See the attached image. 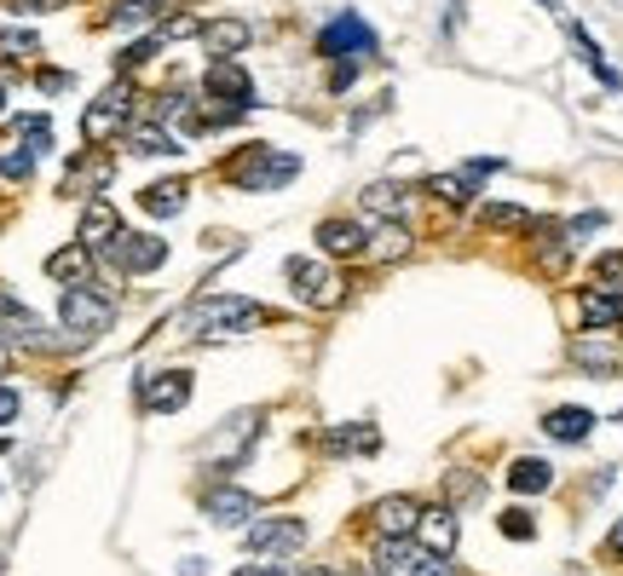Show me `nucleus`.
<instances>
[{
    "mask_svg": "<svg viewBox=\"0 0 623 576\" xmlns=\"http://www.w3.org/2000/svg\"><path fill=\"white\" fill-rule=\"evenodd\" d=\"M272 312L266 305H254V300H237V295H208V300H196L191 312H185V328L191 335H203V340H237V335H254V328H266Z\"/></svg>",
    "mask_w": 623,
    "mask_h": 576,
    "instance_id": "f257e3e1",
    "label": "nucleus"
},
{
    "mask_svg": "<svg viewBox=\"0 0 623 576\" xmlns=\"http://www.w3.org/2000/svg\"><path fill=\"white\" fill-rule=\"evenodd\" d=\"M295 173H300V156L272 151V144H243V151L219 168V179L237 184V191H284Z\"/></svg>",
    "mask_w": 623,
    "mask_h": 576,
    "instance_id": "f03ea898",
    "label": "nucleus"
},
{
    "mask_svg": "<svg viewBox=\"0 0 623 576\" xmlns=\"http://www.w3.org/2000/svg\"><path fill=\"white\" fill-rule=\"evenodd\" d=\"M58 317H64L75 346H87V340H98L116 323V295L105 283H70L64 300H58Z\"/></svg>",
    "mask_w": 623,
    "mask_h": 576,
    "instance_id": "7ed1b4c3",
    "label": "nucleus"
},
{
    "mask_svg": "<svg viewBox=\"0 0 623 576\" xmlns=\"http://www.w3.org/2000/svg\"><path fill=\"white\" fill-rule=\"evenodd\" d=\"M128 116H133V87H128V81H116V87H105L82 110V139L87 144H110L116 133H128Z\"/></svg>",
    "mask_w": 623,
    "mask_h": 576,
    "instance_id": "20e7f679",
    "label": "nucleus"
},
{
    "mask_svg": "<svg viewBox=\"0 0 623 576\" xmlns=\"http://www.w3.org/2000/svg\"><path fill=\"white\" fill-rule=\"evenodd\" d=\"M260 421H266L260 409H237L226 427L203 439V456L219 461V467H243V461H249V449H254V439H260Z\"/></svg>",
    "mask_w": 623,
    "mask_h": 576,
    "instance_id": "39448f33",
    "label": "nucleus"
},
{
    "mask_svg": "<svg viewBox=\"0 0 623 576\" xmlns=\"http://www.w3.org/2000/svg\"><path fill=\"white\" fill-rule=\"evenodd\" d=\"M307 519H295V513H266V519H254L249 530H243V542H249V553H266V560H284V553H300L307 548Z\"/></svg>",
    "mask_w": 623,
    "mask_h": 576,
    "instance_id": "423d86ee",
    "label": "nucleus"
},
{
    "mask_svg": "<svg viewBox=\"0 0 623 576\" xmlns=\"http://www.w3.org/2000/svg\"><path fill=\"white\" fill-rule=\"evenodd\" d=\"M318 52H324V58H352V64H364V58H375L381 47H375V29L364 24V17H358V12H340L335 24L318 29Z\"/></svg>",
    "mask_w": 623,
    "mask_h": 576,
    "instance_id": "0eeeda50",
    "label": "nucleus"
},
{
    "mask_svg": "<svg viewBox=\"0 0 623 576\" xmlns=\"http://www.w3.org/2000/svg\"><path fill=\"white\" fill-rule=\"evenodd\" d=\"M105 254L116 260V272H122V277H151V272H163V265H168V242L151 237V231H116V242Z\"/></svg>",
    "mask_w": 623,
    "mask_h": 576,
    "instance_id": "6e6552de",
    "label": "nucleus"
},
{
    "mask_svg": "<svg viewBox=\"0 0 623 576\" xmlns=\"http://www.w3.org/2000/svg\"><path fill=\"white\" fill-rule=\"evenodd\" d=\"M289 283H295V295L307 300V305H318V312H330V305L347 300V283H340V272H330V265L312 260V254L289 260Z\"/></svg>",
    "mask_w": 623,
    "mask_h": 576,
    "instance_id": "1a4fd4ad",
    "label": "nucleus"
},
{
    "mask_svg": "<svg viewBox=\"0 0 623 576\" xmlns=\"http://www.w3.org/2000/svg\"><path fill=\"white\" fill-rule=\"evenodd\" d=\"M203 93H208V105H226V110H237V116L254 110V81L243 75V64H237V58H214L208 75H203Z\"/></svg>",
    "mask_w": 623,
    "mask_h": 576,
    "instance_id": "9d476101",
    "label": "nucleus"
},
{
    "mask_svg": "<svg viewBox=\"0 0 623 576\" xmlns=\"http://www.w3.org/2000/svg\"><path fill=\"white\" fill-rule=\"evenodd\" d=\"M139 404L156 409V416H173V409H185V404H191V375H185V369L139 375Z\"/></svg>",
    "mask_w": 623,
    "mask_h": 576,
    "instance_id": "9b49d317",
    "label": "nucleus"
},
{
    "mask_svg": "<svg viewBox=\"0 0 623 576\" xmlns=\"http://www.w3.org/2000/svg\"><path fill=\"white\" fill-rule=\"evenodd\" d=\"M0 340H12V346H52L47 323L35 317L17 295H7V288H0Z\"/></svg>",
    "mask_w": 623,
    "mask_h": 576,
    "instance_id": "f8f14e48",
    "label": "nucleus"
},
{
    "mask_svg": "<svg viewBox=\"0 0 623 576\" xmlns=\"http://www.w3.org/2000/svg\"><path fill=\"white\" fill-rule=\"evenodd\" d=\"M456 537H462V525H456V507H421V519H416V542L439 553V560H451L456 553Z\"/></svg>",
    "mask_w": 623,
    "mask_h": 576,
    "instance_id": "ddd939ff",
    "label": "nucleus"
},
{
    "mask_svg": "<svg viewBox=\"0 0 623 576\" xmlns=\"http://www.w3.org/2000/svg\"><path fill=\"white\" fill-rule=\"evenodd\" d=\"M416 519H421V502L416 496H381L370 507L375 537H416Z\"/></svg>",
    "mask_w": 623,
    "mask_h": 576,
    "instance_id": "4468645a",
    "label": "nucleus"
},
{
    "mask_svg": "<svg viewBox=\"0 0 623 576\" xmlns=\"http://www.w3.org/2000/svg\"><path fill=\"white\" fill-rule=\"evenodd\" d=\"M116 231H122V214H116V202H105V196H93L87 208H82V249H93V254H105L110 242H116Z\"/></svg>",
    "mask_w": 623,
    "mask_h": 576,
    "instance_id": "2eb2a0df",
    "label": "nucleus"
},
{
    "mask_svg": "<svg viewBox=\"0 0 623 576\" xmlns=\"http://www.w3.org/2000/svg\"><path fill=\"white\" fill-rule=\"evenodd\" d=\"M254 496L249 490H237V484H219V490H208L203 496V513H208V525H243V519H254Z\"/></svg>",
    "mask_w": 623,
    "mask_h": 576,
    "instance_id": "dca6fc26",
    "label": "nucleus"
},
{
    "mask_svg": "<svg viewBox=\"0 0 623 576\" xmlns=\"http://www.w3.org/2000/svg\"><path fill=\"white\" fill-rule=\"evenodd\" d=\"M254 40V29L243 24V17H208L203 24V47H208V58H237Z\"/></svg>",
    "mask_w": 623,
    "mask_h": 576,
    "instance_id": "f3484780",
    "label": "nucleus"
},
{
    "mask_svg": "<svg viewBox=\"0 0 623 576\" xmlns=\"http://www.w3.org/2000/svg\"><path fill=\"white\" fill-rule=\"evenodd\" d=\"M318 242H324V254H335V260H352V254H364V225L358 219H324L318 225Z\"/></svg>",
    "mask_w": 623,
    "mask_h": 576,
    "instance_id": "a211bd4d",
    "label": "nucleus"
},
{
    "mask_svg": "<svg viewBox=\"0 0 623 576\" xmlns=\"http://www.w3.org/2000/svg\"><path fill=\"white\" fill-rule=\"evenodd\" d=\"M542 432H549V439H560V444H583L595 432V416L589 409H577V404H560V409H549V416H542Z\"/></svg>",
    "mask_w": 623,
    "mask_h": 576,
    "instance_id": "6ab92c4d",
    "label": "nucleus"
},
{
    "mask_svg": "<svg viewBox=\"0 0 623 576\" xmlns=\"http://www.w3.org/2000/svg\"><path fill=\"white\" fill-rule=\"evenodd\" d=\"M185 196H191V184H185V179H156V184H145L139 208H145L151 219H173L179 208H185Z\"/></svg>",
    "mask_w": 623,
    "mask_h": 576,
    "instance_id": "aec40b11",
    "label": "nucleus"
},
{
    "mask_svg": "<svg viewBox=\"0 0 623 576\" xmlns=\"http://www.w3.org/2000/svg\"><path fill=\"white\" fill-rule=\"evenodd\" d=\"M381 432L375 427H330L324 432V456H375Z\"/></svg>",
    "mask_w": 623,
    "mask_h": 576,
    "instance_id": "412c9836",
    "label": "nucleus"
},
{
    "mask_svg": "<svg viewBox=\"0 0 623 576\" xmlns=\"http://www.w3.org/2000/svg\"><path fill=\"white\" fill-rule=\"evenodd\" d=\"M549 484H554V467L537 461V456H519V461L508 467V490H519V496H542Z\"/></svg>",
    "mask_w": 623,
    "mask_h": 576,
    "instance_id": "4be33fe9",
    "label": "nucleus"
},
{
    "mask_svg": "<svg viewBox=\"0 0 623 576\" xmlns=\"http://www.w3.org/2000/svg\"><path fill=\"white\" fill-rule=\"evenodd\" d=\"M122 139H128L133 156H173V151H179V139H173L168 128H156V121H139V128H128Z\"/></svg>",
    "mask_w": 623,
    "mask_h": 576,
    "instance_id": "5701e85b",
    "label": "nucleus"
},
{
    "mask_svg": "<svg viewBox=\"0 0 623 576\" xmlns=\"http://www.w3.org/2000/svg\"><path fill=\"white\" fill-rule=\"evenodd\" d=\"M87 272H93V249H82V242L47 254V277H58V283H87Z\"/></svg>",
    "mask_w": 623,
    "mask_h": 576,
    "instance_id": "b1692460",
    "label": "nucleus"
},
{
    "mask_svg": "<svg viewBox=\"0 0 623 576\" xmlns=\"http://www.w3.org/2000/svg\"><path fill=\"white\" fill-rule=\"evenodd\" d=\"M577 317H583V328H612L618 323V300H612V288H583V300H577Z\"/></svg>",
    "mask_w": 623,
    "mask_h": 576,
    "instance_id": "393cba45",
    "label": "nucleus"
},
{
    "mask_svg": "<svg viewBox=\"0 0 623 576\" xmlns=\"http://www.w3.org/2000/svg\"><path fill=\"white\" fill-rule=\"evenodd\" d=\"M364 254H370V260H405V254H410V231H405L398 219H387V225H381V231L364 242Z\"/></svg>",
    "mask_w": 623,
    "mask_h": 576,
    "instance_id": "a878e982",
    "label": "nucleus"
},
{
    "mask_svg": "<svg viewBox=\"0 0 623 576\" xmlns=\"http://www.w3.org/2000/svg\"><path fill=\"white\" fill-rule=\"evenodd\" d=\"M421 191H428L433 202H445V208H462V202H468V196H479L468 173H433L428 184H421Z\"/></svg>",
    "mask_w": 623,
    "mask_h": 576,
    "instance_id": "bb28decb",
    "label": "nucleus"
},
{
    "mask_svg": "<svg viewBox=\"0 0 623 576\" xmlns=\"http://www.w3.org/2000/svg\"><path fill=\"white\" fill-rule=\"evenodd\" d=\"M364 208H370L375 219H398V214H405V191L381 179V184H370V191H364Z\"/></svg>",
    "mask_w": 623,
    "mask_h": 576,
    "instance_id": "cd10ccee",
    "label": "nucleus"
},
{
    "mask_svg": "<svg viewBox=\"0 0 623 576\" xmlns=\"http://www.w3.org/2000/svg\"><path fill=\"white\" fill-rule=\"evenodd\" d=\"M168 0H116V12H110V24H122V29H139V24H151L156 12H163Z\"/></svg>",
    "mask_w": 623,
    "mask_h": 576,
    "instance_id": "c85d7f7f",
    "label": "nucleus"
},
{
    "mask_svg": "<svg viewBox=\"0 0 623 576\" xmlns=\"http://www.w3.org/2000/svg\"><path fill=\"white\" fill-rule=\"evenodd\" d=\"M0 58H41V35L35 29H0Z\"/></svg>",
    "mask_w": 623,
    "mask_h": 576,
    "instance_id": "c756f323",
    "label": "nucleus"
},
{
    "mask_svg": "<svg viewBox=\"0 0 623 576\" xmlns=\"http://www.w3.org/2000/svg\"><path fill=\"white\" fill-rule=\"evenodd\" d=\"M572 358H577L583 369H595V375H612V369H618V352H612V346H595V340H577Z\"/></svg>",
    "mask_w": 623,
    "mask_h": 576,
    "instance_id": "7c9ffc66",
    "label": "nucleus"
},
{
    "mask_svg": "<svg viewBox=\"0 0 623 576\" xmlns=\"http://www.w3.org/2000/svg\"><path fill=\"white\" fill-rule=\"evenodd\" d=\"M496 530H502L508 542H531V537H537V519H531L526 507H508V513L496 519Z\"/></svg>",
    "mask_w": 623,
    "mask_h": 576,
    "instance_id": "2f4dec72",
    "label": "nucleus"
},
{
    "mask_svg": "<svg viewBox=\"0 0 623 576\" xmlns=\"http://www.w3.org/2000/svg\"><path fill=\"white\" fill-rule=\"evenodd\" d=\"M479 490H486V484H479L474 472H451V479H445V507H462V502H479Z\"/></svg>",
    "mask_w": 623,
    "mask_h": 576,
    "instance_id": "473e14b6",
    "label": "nucleus"
},
{
    "mask_svg": "<svg viewBox=\"0 0 623 576\" xmlns=\"http://www.w3.org/2000/svg\"><path fill=\"white\" fill-rule=\"evenodd\" d=\"M589 272H595V283H600V288H623V249L600 254V260L589 265Z\"/></svg>",
    "mask_w": 623,
    "mask_h": 576,
    "instance_id": "72a5a7b5",
    "label": "nucleus"
},
{
    "mask_svg": "<svg viewBox=\"0 0 623 576\" xmlns=\"http://www.w3.org/2000/svg\"><path fill=\"white\" fill-rule=\"evenodd\" d=\"M156 47H163V35H151V40H133V47L116 58V70H145L151 58H156Z\"/></svg>",
    "mask_w": 623,
    "mask_h": 576,
    "instance_id": "f704fd0d",
    "label": "nucleus"
},
{
    "mask_svg": "<svg viewBox=\"0 0 623 576\" xmlns=\"http://www.w3.org/2000/svg\"><path fill=\"white\" fill-rule=\"evenodd\" d=\"M486 225H502V231H519V225H531L526 208H508V202H491L486 208Z\"/></svg>",
    "mask_w": 623,
    "mask_h": 576,
    "instance_id": "c9c22d12",
    "label": "nucleus"
},
{
    "mask_svg": "<svg viewBox=\"0 0 623 576\" xmlns=\"http://www.w3.org/2000/svg\"><path fill=\"white\" fill-rule=\"evenodd\" d=\"M0 173H7V179H29L35 173V151H0Z\"/></svg>",
    "mask_w": 623,
    "mask_h": 576,
    "instance_id": "e433bc0d",
    "label": "nucleus"
},
{
    "mask_svg": "<svg viewBox=\"0 0 623 576\" xmlns=\"http://www.w3.org/2000/svg\"><path fill=\"white\" fill-rule=\"evenodd\" d=\"M600 560H612V565H623V519L607 530V542H600Z\"/></svg>",
    "mask_w": 623,
    "mask_h": 576,
    "instance_id": "4c0bfd02",
    "label": "nucleus"
},
{
    "mask_svg": "<svg viewBox=\"0 0 623 576\" xmlns=\"http://www.w3.org/2000/svg\"><path fill=\"white\" fill-rule=\"evenodd\" d=\"M17 409H24V398H17L12 386H0V427H7V421H17Z\"/></svg>",
    "mask_w": 623,
    "mask_h": 576,
    "instance_id": "58836bf2",
    "label": "nucleus"
},
{
    "mask_svg": "<svg viewBox=\"0 0 623 576\" xmlns=\"http://www.w3.org/2000/svg\"><path fill=\"white\" fill-rule=\"evenodd\" d=\"M237 576H289V571H284V565H243Z\"/></svg>",
    "mask_w": 623,
    "mask_h": 576,
    "instance_id": "ea45409f",
    "label": "nucleus"
},
{
    "mask_svg": "<svg viewBox=\"0 0 623 576\" xmlns=\"http://www.w3.org/2000/svg\"><path fill=\"white\" fill-rule=\"evenodd\" d=\"M307 576H340V571H335V565H312Z\"/></svg>",
    "mask_w": 623,
    "mask_h": 576,
    "instance_id": "a19ab883",
    "label": "nucleus"
},
{
    "mask_svg": "<svg viewBox=\"0 0 623 576\" xmlns=\"http://www.w3.org/2000/svg\"><path fill=\"white\" fill-rule=\"evenodd\" d=\"M537 7H549V12H566V7H560V0H537Z\"/></svg>",
    "mask_w": 623,
    "mask_h": 576,
    "instance_id": "79ce46f5",
    "label": "nucleus"
},
{
    "mask_svg": "<svg viewBox=\"0 0 623 576\" xmlns=\"http://www.w3.org/2000/svg\"><path fill=\"white\" fill-rule=\"evenodd\" d=\"M0 375H7V346H0Z\"/></svg>",
    "mask_w": 623,
    "mask_h": 576,
    "instance_id": "37998d69",
    "label": "nucleus"
},
{
    "mask_svg": "<svg viewBox=\"0 0 623 576\" xmlns=\"http://www.w3.org/2000/svg\"><path fill=\"white\" fill-rule=\"evenodd\" d=\"M618 323H623V295H618Z\"/></svg>",
    "mask_w": 623,
    "mask_h": 576,
    "instance_id": "c03bdc74",
    "label": "nucleus"
},
{
    "mask_svg": "<svg viewBox=\"0 0 623 576\" xmlns=\"http://www.w3.org/2000/svg\"><path fill=\"white\" fill-rule=\"evenodd\" d=\"M0 110H7V93H0Z\"/></svg>",
    "mask_w": 623,
    "mask_h": 576,
    "instance_id": "a18cd8bd",
    "label": "nucleus"
}]
</instances>
